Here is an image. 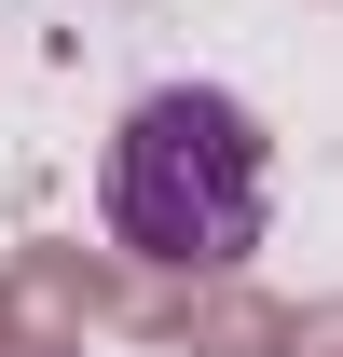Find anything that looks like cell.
I'll return each mask as SVG.
<instances>
[{"label":"cell","instance_id":"obj_1","mask_svg":"<svg viewBox=\"0 0 343 357\" xmlns=\"http://www.w3.org/2000/svg\"><path fill=\"white\" fill-rule=\"evenodd\" d=\"M96 206H110V234H124L137 261L220 275V261H247L261 220H275V137H261L247 96H220V83H151L110 124Z\"/></svg>","mask_w":343,"mask_h":357}]
</instances>
